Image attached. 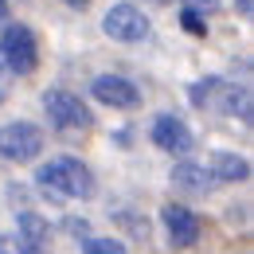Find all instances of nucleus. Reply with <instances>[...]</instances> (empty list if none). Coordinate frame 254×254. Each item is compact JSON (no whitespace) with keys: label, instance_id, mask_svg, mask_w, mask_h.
<instances>
[{"label":"nucleus","instance_id":"9","mask_svg":"<svg viewBox=\"0 0 254 254\" xmlns=\"http://www.w3.org/2000/svg\"><path fill=\"white\" fill-rule=\"evenodd\" d=\"M239 86H227L223 78H203L191 86V106H203V110H231V98H235Z\"/></svg>","mask_w":254,"mask_h":254},{"label":"nucleus","instance_id":"14","mask_svg":"<svg viewBox=\"0 0 254 254\" xmlns=\"http://www.w3.org/2000/svg\"><path fill=\"white\" fill-rule=\"evenodd\" d=\"M180 24H184V32H188V35H207V24H203V16H199V12H191V8H184Z\"/></svg>","mask_w":254,"mask_h":254},{"label":"nucleus","instance_id":"12","mask_svg":"<svg viewBox=\"0 0 254 254\" xmlns=\"http://www.w3.org/2000/svg\"><path fill=\"white\" fill-rule=\"evenodd\" d=\"M47 239H51V227L43 215H35V211H24L20 215V243H32V247H47Z\"/></svg>","mask_w":254,"mask_h":254},{"label":"nucleus","instance_id":"5","mask_svg":"<svg viewBox=\"0 0 254 254\" xmlns=\"http://www.w3.org/2000/svg\"><path fill=\"white\" fill-rule=\"evenodd\" d=\"M102 32L110 35V39H118V43H141V39L149 35V20H145V12L133 8V4H114V8L102 16Z\"/></svg>","mask_w":254,"mask_h":254},{"label":"nucleus","instance_id":"6","mask_svg":"<svg viewBox=\"0 0 254 254\" xmlns=\"http://www.w3.org/2000/svg\"><path fill=\"white\" fill-rule=\"evenodd\" d=\"M90 94L102 106H110V110H133L141 102V90L129 78H122V74H98L94 82H90Z\"/></svg>","mask_w":254,"mask_h":254},{"label":"nucleus","instance_id":"15","mask_svg":"<svg viewBox=\"0 0 254 254\" xmlns=\"http://www.w3.org/2000/svg\"><path fill=\"white\" fill-rule=\"evenodd\" d=\"M184 8H191V12H199V16H211V12L219 8V0H184Z\"/></svg>","mask_w":254,"mask_h":254},{"label":"nucleus","instance_id":"7","mask_svg":"<svg viewBox=\"0 0 254 254\" xmlns=\"http://www.w3.org/2000/svg\"><path fill=\"white\" fill-rule=\"evenodd\" d=\"M160 223H164L172 247H191L199 239V215L191 207H184V203H164L160 207Z\"/></svg>","mask_w":254,"mask_h":254},{"label":"nucleus","instance_id":"3","mask_svg":"<svg viewBox=\"0 0 254 254\" xmlns=\"http://www.w3.org/2000/svg\"><path fill=\"white\" fill-rule=\"evenodd\" d=\"M0 63L16 74H32L39 66V47H35V35L32 28L24 24H8L4 35H0Z\"/></svg>","mask_w":254,"mask_h":254},{"label":"nucleus","instance_id":"20","mask_svg":"<svg viewBox=\"0 0 254 254\" xmlns=\"http://www.w3.org/2000/svg\"><path fill=\"white\" fill-rule=\"evenodd\" d=\"M239 12H243V16H251V0H239Z\"/></svg>","mask_w":254,"mask_h":254},{"label":"nucleus","instance_id":"21","mask_svg":"<svg viewBox=\"0 0 254 254\" xmlns=\"http://www.w3.org/2000/svg\"><path fill=\"white\" fill-rule=\"evenodd\" d=\"M149 4H172V0H149Z\"/></svg>","mask_w":254,"mask_h":254},{"label":"nucleus","instance_id":"2","mask_svg":"<svg viewBox=\"0 0 254 254\" xmlns=\"http://www.w3.org/2000/svg\"><path fill=\"white\" fill-rule=\"evenodd\" d=\"M43 110H47L51 126L59 129V133H86L90 122H94L90 118V106L78 94H70V90H47L43 94Z\"/></svg>","mask_w":254,"mask_h":254},{"label":"nucleus","instance_id":"11","mask_svg":"<svg viewBox=\"0 0 254 254\" xmlns=\"http://www.w3.org/2000/svg\"><path fill=\"white\" fill-rule=\"evenodd\" d=\"M172 188L188 191V195H207V191L215 188V180H211V172H207L203 164L184 160V164H176V168H172Z\"/></svg>","mask_w":254,"mask_h":254},{"label":"nucleus","instance_id":"8","mask_svg":"<svg viewBox=\"0 0 254 254\" xmlns=\"http://www.w3.org/2000/svg\"><path fill=\"white\" fill-rule=\"evenodd\" d=\"M153 145L164 149V153H172V157H184L191 153V129L180 122V118H172V114H160L157 122H153Z\"/></svg>","mask_w":254,"mask_h":254},{"label":"nucleus","instance_id":"13","mask_svg":"<svg viewBox=\"0 0 254 254\" xmlns=\"http://www.w3.org/2000/svg\"><path fill=\"white\" fill-rule=\"evenodd\" d=\"M82 251L86 254H126V247H122L118 239H86Z\"/></svg>","mask_w":254,"mask_h":254},{"label":"nucleus","instance_id":"16","mask_svg":"<svg viewBox=\"0 0 254 254\" xmlns=\"http://www.w3.org/2000/svg\"><path fill=\"white\" fill-rule=\"evenodd\" d=\"M0 254H24L20 239H12V235H0Z\"/></svg>","mask_w":254,"mask_h":254},{"label":"nucleus","instance_id":"18","mask_svg":"<svg viewBox=\"0 0 254 254\" xmlns=\"http://www.w3.org/2000/svg\"><path fill=\"white\" fill-rule=\"evenodd\" d=\"M66 8H78V12H82V8H90V0H63Z\"/></svg>","mask_w":254,"mask_h":254},{"label":"nucleus","instance_id":"4","mask_svg":"<svg viewBox=\"0 0 254 254\" xmlns=\"http://www.w3.org/2000/svg\"><path fill=\"white\" fill-rule=\"evenodd\" d=\"M43 153V129L32 122H12L0 126V157L12 164H28Z\"/></svg>","mask_w":254,"mask_h":254},{"label":"nucleus","instance_id":"10","mask_svg":"<svg viewBox=\"0 0 254 254\" xmlns=\"http://www.w3.org/2000/svg\"><path fill=\"white\" fill-rule=\"evenodd\" d=\"M207 172H211L215 184H243V180H251V164L243 157H235V153H211Z\"/></svg>","mask_w":254,"mask_h":254},{"label":"nucleus","instance_id":"17","mask_svg":"<svg viewBox=\"0 0 254 254\" xmlns=\"http://www.w3.org/2000/svg\"><path fill=\"white\" fill-rule=\"evenodd\" d=\"M8 74H12V70H8V66L0 63V102L8 98Z\"/></svg>","mask_w":254,"mask_h":254},{"label":"nucleus","instance_id":"19","mask_svg":"<svg viewBox=\"0 0 254 254\" xmlns=\"http://www.w3.org/2000/svg\"><path fill=\"white\" fill-rule=\"evenodd\" d=\"M0 24H8V0H0Z\"/></svg>","mask_w":254,"mask_h":254},{"label":"nucleus","instance_id":"1","mask_svg":"<svg viewBox=\"0 0 254 254\" xmlns=\"http://www.w3.org/2000/svg\"><path fill=\"white\" fill-rule=\"evenodd\" d=\"M39 188L59 199H90L94 195V172L78 157H55L39 168Z\"/></svg>","mask_w":254,"mask_h":254}]
</instances>
